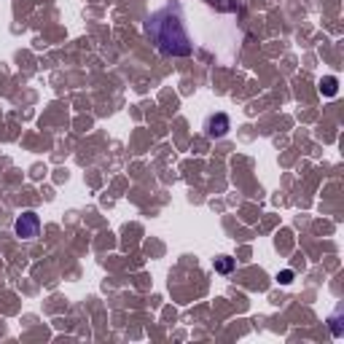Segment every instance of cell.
<instances>
[{"instance_id":"obj_1","label":"cell","mask_w":344,"mask_h":344,"mask_svg":"<svg viewBox=\"0 0 344 344\" xmlns=\"http://www.w3.org/2000/svg\"><path fill=\"white\" fill-rule=\"evenodd\" d=\"M146 33L151 35V41L156 43V49L167 57H188L194 51L191 35L186 30L180 11L175 6H167L162 11L151 14L146 22Z\"/></svg>"},{"instance_id":"obj_2","label":"cell","mask_w":344,"mask_h":344,"mask_svg":"<svg viewBox=\"0 0 344 344\" xmlns=\"http://www.w3.org/2000/svg\"><path fill=\"white\" fill-rule=\"evenodd\" d=\"M38 229H41V218H38L33 210L22 213V215L16 218V223H14V231H16V237H22V239H35Z\"/></svg>"},{"instance_id":"obj_3","label":"cell","mask_w":344,"mask_h":344,"mask_svg":"<svg viewBox=\"0 0 344 344\" xmlns=\"http://www.w3.org/2000/svg\"><path fill=\"white\" fill-rule=\"evenodd\" d=\"M229 129H231V121H229L226 113H215V116H207V121H204V132H207V137H213V140L223 137Z\"/></svg>"},{"instance_id":"obj_4","label":"cell","mask_w":344,"mask_h":344,"mask_svg":"<svg viewBox=\"0 0 344 344\" xmlns=\"http://www.w3.org/2000/svg\"><path fill=\"white\" fill-rule=\"evenodd\" d=\"M320 86H323V94L333 97V94H336V86H339V83H336V78H333V76H328V78H323Z\"/></svg>"},{"instance_id":"obj_5","label":"cell","mask_w":344,"mask_h":344,"mask_svg":"<svg viewBox=\"0 0 344 344\" xmlns=\"http://www.w3.org/2000/svg\"><path fill=\"white\" fill-rule=\"evenodd\" d=\"M215 269H218V272L226 274V272H231V269H234V261H231V258L223 256V258H218V261H215Z\"/></svg>"},{"instance_id":"obj_6","label":"cell","mask_w":344,"mask_h":344,"mask_svg":"<svg viewBox=\"0 0 344 344\" xmlns=\"http://www.w3.org/2000/svg\"><path fill=\"white\" fill-rule=\"evenodd\" d=\"M277 280H280L282 285H288V282L293 280V272H291V269H285V272H280V274H277Z\"/></svg>"}]
</instances>
